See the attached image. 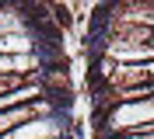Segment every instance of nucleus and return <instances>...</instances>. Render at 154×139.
I'll return each instance as SVG.
<instances>
[{"label": "nucleus", "mask_w": 154, "mask_h": 139, "mask_svg": "<svg viewBox=\"0 0 154 139\" xmlns=\"http://www.w3.org/2000/svg\"><path fill=\"white\" fill-rule=\"evenodd\" d=\"M95 122H98V139L154 132V94H147V97H137V101L112 104L109 111L95 115Z\"/></svg>", "instance_id": "f257e3e1"}, {"label": "nucleus", "mask_w": 154, "mask_h": 139, "mask_svg": "<svg viewBox=\"0 0 154 139\" xmlns=\"http://www.w3.org/2000/svg\"><path fill=\"white\" fill-rule=\"evenodd\" d=\"M38 115H60L53 104L42 97V101L35 104H21V108H7V111H0V139L11 136L14 129H21V125H28L32 118H38Z\"/></svg>", "instance_id": "f03ea898"}, {"label": "nucleus", "mask_w": 154, "mask_h": 139, "mask_svg": "<svg viewBox=\"0 0 154 139\" xmlns=\"http://www.w3.org/2000/svg\"><path fill=\"white\" fill-rule=\"evenodd\" d=\"M35 52H38V42L28 31H7V35H0V56H35Z\"/></svg>", "instance_id": "7ed1b4c3"}, {"label": "nucleus", "mask_w": 154, "mask_h": 139, "mask_svg": "<svg viewBox=\"0 0 154 139\" xmlns=\"http://www.w3.org/2000/svg\"><path fill=\"white\" fill-rule=\"evenodd\" d=\"M112 139H154V132H140V136H112Z\"/></svg>", "instance_id": "20e7f679"}]
</instances>
